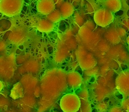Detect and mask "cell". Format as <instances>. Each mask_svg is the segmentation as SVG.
<instances>
[{
    "label": "cell",
    "mask_w": 129,
    "mask_h": 112,
    "mask_svg": "<svg viewBox=\"0 0 129 112\" xmlns=\"http://www.w3.org/2000/svg\"><path fill=\"white\" fill-rule=\"evenodd\" d=\"M77 60L80 67L83 70H86L94 67L97 64V61L93 55L87 50L79 48L77 50Z\"/></svg>",
    "instance_id": "obj_4"
},
{
    "label": "cell",
    "mask_w": 129,
    "mask_h": 112,
    "mask_svg": "<svg viewBox=\"0 0 129 112\" xmlns=\"http://www.w3.org/2000/svg\"><path fill=\"white\" fill-rule=\"evenodd\" d=\"M53 1L55 6V9H57V10L59 9V8L64 3L63 0H53Z\"/></svg>",
    "instance_id": "obj_18"
},
{
    "label": "cell",
    "mask_w": 129,
    "mask_h": 112,
    "mask_svg": "<svg viewBox=\"0 0 129 112\" xmlns=\"http://www.w3.org/2000/svg\"><path fill=\"white\" fill-rule=\"evenodd\" d=\"M80 99H83V102L85 101H88V91L86 90H84L83 91H81V94H80V95L78 96ZM82 103V102H81Z\"/></svg>",
    "instance_id": "obj_16"
},
{
    "label": "cell",
    "mask_w": 129,
    "mask_h": 112,
    "mask_svg": "<svg viewBox=\"0 0 129 112\" xmlns=\"http://www.w3.org/2000/svg\"><path fill=\"white\" fill-rule=\"evenodd\" d=\"M102 7L106 8L112 13H115L121 9V0H99Z\"/></svg>",
    "instance_id": "obj_8"
},
{
    "label": "cell",
    "mask_w": 129,
    "mask_h": 112,
    "mask_svg": "<svg viewBox=\"0 0 129 112\" xmlns=\"http://www.w3.org/2000/svg\"><path fill=\"white\" fill-rule=\"evenodd\" d=\"M4 88V84L0 80V91L2 90V89Z\"/></svg>",
    "instance_id": "obj_19"
},
{
    "label": "cell",
    "mask_w": 129,
    "mask_h": 112,
    "mask_svg": "<svg viewBox=\"0 0 129 112\" xmlns=\"http://www.w3.org/2000/svg\"><path fill=\"white\" fill-rule=\"evenodd\" d=\"M81 102L79 96L74 93H68L63 95L60 101V106L64 112H77Z\"/></svg>",
    "instance_id": "obj_2"
},
{
    "label": "cell",
    "mask_w": 129,
    "mask_h": 112,
    "mask_svg": "<svg viewBox=\"0 0 129 112\" xmlns=\"http://www.w3.org/2000/svg\"><path fill=\"white\" fill-rule=\"evenodd\" d=\"M114 19L113 13L102 7L97 8L94 13L95 23L102 27H105L112 23Z\"/></svg>",
    "instance_id": "obj_3"
},
{
    "label": "cell",
    "mask_w": 129,
    "mask_h": 112,
    "mask_svg": "<svg viewBox=\"0 0 129 112\" xmlns=\"http://www.w3.org/2000/svg\"><path fill=\"white\" fill-rule=\"evenodd\" d=\"M62 19H65L72 16L74 12V7L70 3L64 2L58 9Z\"/></svg>",
    "instance_id": "obj_10"
},
{
    "label": "cell",
    "mask_w": 129,
    "mask_h": 112,
    "mask_svg": "<svg viewBox=\"0 0 129 112\" xmlns=\"http://www.w3.org/2000/svg\"><path fill=\"white\" fill-rule=\"evenodd\" d=\"M124 112H129V97L123 98L120 106Z\"/></svg>",
    "instance_id": "obj_15"
},
{
    "label": "cell",
    "mask_w": 129,
    "mask_h": 112,
    "mask_svg": "<svg viewBox=\"0 0 129 112\" xmlns=\"http://www.w3.org/2000/svg\"><path fill=\"white\" fill-rule=\"evenodd\" d=\"M126 42L128 46V50H129V35L126 37Z\"/></svg>",
    "instance_id": "obj_20"
},
{
    "label": "cell",
    "mask_w": 129,
    "mask_h": 112,
    "mask_svg": "<svg viewBox=\"0 0 129 112\" xmlns=\"http://www.w3.org/2000/svg\"><path fill=\"white\" fill-rule=\"evenodd\" d=\"M36 9L39 13L46 16L55 9V6L53 0H39Z\"/></svg>",
    "instance_id": "obj_6"
},
{
    "label": "cell",
    "mask_w": 129,
    "mask_h": 112,
    "mask_svg": "<svg viewBox=\"0 0 129 112\" xmlns=\"http://www.w3.org/2000/svg\"><path fill=\"white\" fill-rule=\"evenodd\" d=\"M116 88L123 98L129 97V70L122 71L117 76L115 81Z\"/></svg>",
    "instance_id": "obj_5"
},
{
    "label": "cell",
    "mask_w": 129,
    "mask_h": 112,
    "mask_svg": "<svg viewBox=\"0 0 129 112\" xmlns=\"http://www.w3.org/2000/svg\"><path fill=\"white\" fill-rule=\"evenodd\" d=\"M10 96L14 99L24 96L23 88L20 82H18L14 85L11 91Z\"/></svg>",
    "instance_id": "obj_11"
},
{
    "label": "cell",
    "mask_w": 129,
    "mask_h": 112,
    "mask_svg": "<svg viewBox=\"0 0 129 112\" xmlns=\"http://www.w3.org/2000/svg\"><path fill=\"white\" fill-rule=\"evenodd\" d=\"M37 29L42 32L48 33L54 28V24L51 22L47 19L41 18L38 20L36 25Z\"/></svg>",
    "instance_id": "obj_9"
},
{
    "label": "cell",
    "mask_w": 129,
    "mask_h": 112,
    "mask_svg": "<svg viewBox=\"0 0 129 112\" xmlns=\"http://www.w3.org/2000/svg\"><path fill=\"white\" fill-rule=\"evenodd\" d=\"M66 79L68 85L72 88H77L80 87L83 83V78L81 75L75 71L69 72L67 74Z\"/></svg>",
    "instance_id": "obj_7"
},
{
    "label": "cell",
    "mask_w": 129,
    "mask_h": 112,
    "mask_svg": "<svg viewBox=\"0 0 129 112\" xmlns=\"http://www.w3.org/2000/svg\"><path fill=\"white\" fill-rule=\"evenodd\" d=\"M91 103L88 101H85L82 102L80 107L77 112H91Z\"/></svg>",
    "instance_id": "obj_14"
},
{
    "label": "cell",
    "mask_w": 129,
    "mask_h": 112,
    "mask_svg": "<svg viewBox=\"0 0 129 112\" xmlns=\"http://www.w3.org/2000/svg\"><path fill=\"white\" fill-rule=\"evenodd\" d=\"M108 104L106 101L102 100L97 104L95 108L98 112H106L108 110Z\"/></svg>",
    "instance_id": "obj_13"
},
{
    "label": "cell",
    "mask_w": 129,
    "mask_h": 112,
    "mask_svg": "<svg viewBox=\"0 0 129 112\" xmlns=\"http://www.w3.org/2000/svg\"><path fill=\"white\" fill-rule=\"evenodd\" d=\"M24 5V0H0V13L8 17L19 15Z\"/></svg>",
    "instance_id": "obj_1"
},
{
    "label": "cell",
    "mask_w": 129,
    "mask_h": 112,
    "mask_svg": "<svg viewBox=\"0 0 129 112\" xmlns=\"http://www.w3.org/2000/svg\"><path fill=\"white\" fill-rule=\"evenodd\" d=\"M46 19L51 22L55 24L59 22L62 19V18L59 10L57 9H55L51 13L46 16Z\"/></svg>",
    "instance_id": "obj_12"
},
{
    "label": "cell",
    "mask_w": 129,
    "mask_h": 112,
    "mask_svg": "<svg viewBox=\"0 0 129 112\" xmlns=\"http://www.w3.org/2000/svg\"><path fill=\"white\" fill-rule=\"evenodd\" d=\"M108 112H124L120 107L117 106H112L108 110Z\"/></svg>",
    "instance_id": "obj_17"
}]
</instances>
